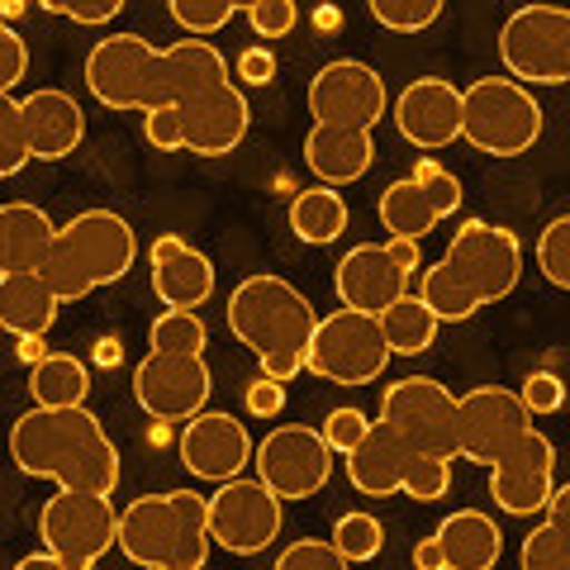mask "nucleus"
<instances>
[{"mask_svg":"<svg viewBox=\"0 0 570 570\" xmlns=\"http://www.w3.org/2000/svg\"><path fill=\"white\" fill-rule=\"evenodd\" d=\"M228 81V58L205 39L153 48L142 33H110L86 52V91L105 110H171Z\"/></svg>","mask_w":570,"mask_h":570,"instance_id":"1","label":"nucleus"},{"mask_svg":"<svg viewBox=\"0 0 570 570\" xmlns=\"http://www.w3.org/2000/svg\"><path fill=\"white\" fill-rule=\"evenodd\" d=\"M523 281V243L513 228L466 219L452 234L438 266L419 272V299L438 324H466L485 305H499Z\"/></svg>","mask_w":570,"mask_h":570,"instance_id":"2","label":"nucleus"},{"mask_svg":"<svg viewBox=\"0 0 570 570\" xmlns=\"http://www.w3.org/2000/svg\"><path fill=\"white\" fill-rule=\"evenodd\" d=\"M10 461L71 494H115L119 485V448L86 404L20 414L10 428Z\"/></svg>","mask_w":570,"mask_h":570,"instance_id":"3","label":"nucleus"},{"mask_svg":"<svg viewBox=\"0 0 570 570\" xmlns=\"http://www.w3.org/2000/svg\"><path fill=\"white\" fill-rule=\"evenodd\" d=\"M314 324H318V314L309 305V295L285 276L257 272V276L238 281L234 295H228V328L257 356L266 381L285 385L305 371Z\"/></svg>","mask_w":570,"mask_h":570,"instance_id":"4","label":"nucleus"},{"mask_svg":"<svg viewBox=\"0 0 570 570\" xmlns=\"http://www.w3.org/2000/svg\"><path fill=\"white\" fill-rule=\"evenodd\" d=\"M115 547L142 570H205L209 561V513L205 494L167 490L138 494L119 509Z\"/></svg>","mask_w":570,"mask_h":570,"instance_id":"5","label":"nucleus"},{"mask_svg":"<svg viewBox=\"0 0 570 570\" xmlns=\"http://www.w3.org/2000/svg\"><path fill=\"white\" fill-rule=\"evenodd\" d=\"M138 257V238L124 214L115 209H81L52 234V247L39 266V276L52 285L62 305H77L100 285H115L129 276Z\"/></svg>","mask_w":570,"mask_h":570,"instance_id":"6","label":"nucleus"},{"mask_svg":"<svg viewBox=\"0 0 570 570\" xmlns=\"http://www.w3.org/2000/svg\"><path fill=\"white\" fill-rule=\"evenodd\" d=\"M461 138L490 157H523L542 138V105L509 77H480L461 91Z\"/></svg>","mask_w":570,"mask_h":570,"instance_id":"7","label":"nucleus"},{"mask_svg":"<svg viewBox=\"0 0 570 570\" xmlns=\"http://www.w3.org/2000/svg\"><path fill=\"white\" fill-rule=\"evenodd\" d=\"M390 366V347L381 337V324L356 309H333L314 324L305 371L328 385H371Z\"/></svg>","mask_w":570,"mask_h":570,"instance_id":"8","label":"nucleus"},{"mask_svg":"<svg viewBox=\"0 0 570 570\" xmlns=\"http://www.w3.org/2000/svg\"><path fill=\"white\" fill-rule=\"evenodd\" d=\"M499 62L519 86H561L570 77V10L523 6L499 29Z\"/></svg>","mask_w":570,"mask_h":570,"instance_id":"9","label":"nucleus"},{"mask_svg":"<svg viewBox=\"0 0 570 570\" xmlns=\"http://www.w3.org/2000/svg\"><path fill=\"white\" fill-rule=\"evenodd\" d=\"M381 423L419 456H456V395L433 376L390 381L381 395Z\"/></svg>","mask_w":570,"mask_h":570,"instance_id":"10","label":"nucleus"},{"mask_svg":"<svg viewBox=\"0 0 570 570\" xmlns=\"http://www.w3.org/2000/svg\"><path fill=\"white\" fill-rule=\"evenodd\" d=\"M115 499L110 494H71L58 490L39 509V538L67 570H96V561L115 547Z\"/></svg>","mask_w":570,"mask_h":570,"instance_id":"11","label":"nucleus"},{"mask_svg":"<svg viewBox=\"0 0 570 570\" xmlns=\"http://www.w3.org/2000/svg\"><path fill=\"white\" fill-rule=\"evenodd\" d=\"M253 466H257V485H266L285 504V499L324 494V485L333 480V452L324 448L318 428L281 423L253 448Z\"/></svg>","mask_w":570,"mask_h":570,"instance_id":"12","label":"nucleus"},{"mask_svg":"<svg viewBox=\"0 0 570 570\" xmlns=\"http://www.w3.org/2000/svg\"><path fill=\"white\" fill-rule=\"evenodd\" d=\"M209 513V542L234 551V557H262L266 547L281 538V499L257 485V480H224L219 490L205 499Z\"/></svg>","mask_w":570,"mask_h":570,"instance_id":"13","label":"nucleus"},{"mask_svg":"<svg viewBox=\"0 0 570 570\" xmlns=\"http://www.w3.org/2000/svg\"><path fill=\"white\" fill-rule=\"evenodd\" d=\"M309 115L314 124H333V129H362L371 134L385 115V77L376 67L356 62V58H333L314 71L309 81Z\"/></svg>","mask_w":570,"mask_h":570,"instance_id":"14","label":"nucleus"},{"mask_svg":"<svg viewBox=\"0 0 570 570\" xmlns=\"http://www.w3.org/2000/svg\"><path fill=\"white\" fill-rule=\"evenodd\" d=\"M214 395V376L205 356H171V352H148L134 366V400L148 419L163 423H190L205 414Z\"/></svg>","mask_w":570,"mask_h":570,"instance_id":"15","label":"nucleus"},{"mask_svg":"<svg viewBox=\"0 0 570 570\" xmlns=\"http://www.w3.org/2000/svg\"><path fill=\"white\" fill-rule=\"evenodd\" d=\"M528 428L532 419L519 404V390L475 385L456 400V456L475 461V466H494Z\"/></svg>","mask_w":570,"mask_h":570,"instance_id":"16","label":"nucleus"},{"mask_svg":"<svg viewBox=\"0 0 570 570\" xmlns=\"http://www.w3.org/2000/svg\"><path fill=\"white\" fill-rule=\"evenodd\" d=\"M176 110V129H181V153L195 157H228L247 138V124H253V105H247L243 86L224 81L209 86V91L190 96Z\"/></svg>","mask_w":570,"mask_h":570,"instance_id":"17","label":"nucleus"},{"mask_svg":"<svg viewBox=\"0 0 570 570\" xmlns=\"http://www.w3.org/2000/svg\"><path fill=\"white\" fill-rule=\"evenodd\" d=\"M551 485H557V448H551V438H542L538 428H528V433L490 466L494 504L504 513H513V519L542 513Z\"/></svg>","mask_w":570,"mask_h":570,"instance_id":"18","label":"nucleus"},{"mask_svg":"<svg viewBox=\"0 0 570 570\" xmlns=\"http://www.w3.org/2000/svg\"><path fill=\"white\" fill-rule=\"evenodd\" d=\"M253 448L257 442L247 438L243 419L224 414V409H205V414L181 423V466L195 480H214V485L238 480L253 461Z\"/></svg>","mask_w":570,"mask_h":570,"instance_id":"19","label":"nucleus"},{"mask_svg":"<svg viewBox=\"0 0 570 570\" xmlns=\"http://www.w3.org/2000/svg\"><path fill=\"white\" fill-rule=\"evenodd\" d=\"M395 129L419 153H438L461 138V91L442 77L409 81L395 100Z\"/></svg>","mask_w":570,"mask_h":570,"instance_id":"20","label":"nucleus"},{"mask_svg":"<svg viewBox=\"0 0 570 570\" xmlns=\"http://www.w3.org/2000/svg\"><path fill=\"white\" fill-rule=\"evenodd\" d=\"M333 291L343 299V309L376 318L381 309L395 305L404 291H414V281L395 266V257L385 253V243H356L352 253H343V262L333 266Z\"/></svg>","mask_w":570,"mask_h":570,"instance_id":"21","label":"nucleus"},{"mask_svg":"<svg viewBox=\"0 0 570 570\" xmlns=\"http://www.w3.org/2000/svg\"><path fill=\"white\" fill-rule=\"evenodd\" d=\"M148 262H153V295L163 299L167 309L195 314L214 295V262L200 247H190L186 238H176V234L153 238Z\"/></svg>","mask_w":570,"mask_h":570,"instance_id":"22","label":"nucleus"},{"mask_svg":"<svg viewBox=\"0 0 570 570\" xmlns=\"http://www.w3.org/2000/svg\"><path fill=\"white\" fill-rule=\"evenodd\" d=\"M20 119H24L29 157H39V163H58V157L77 153L86 138V110L77 105V96L52 91V86L20 100Z\"/></svg>","mask_w":570,"mask_h":570,"instance_id":"23","label":"nucleus"},{"mask_svg":"<svg viewBox=\"0 0 570 570\" xmlns=\"http://www.w3.org/2000/svg\"><path fill=\"white\" fill-rule=\"evenodd\" d=\"M371 163H376V142H371V134H362V129L314 124L309 138H305V167L314 171V181L328 186V190L362 181L371 171Z\"/></svg>","mask_w":570,"mask_h":570,"instance_id":"24","label":"nucleus"},{"mask_svg":"<svg viewBox=\"0 0 570 570\" xmlns=\"http://www.w3.org/2000/svg\"><path fill=\"white\" fill-rule=\"evenodd\" d=\"M414 456H419V452H409L381 419H371L366 438L356 442V448H352L343 461H347L352 490H362V494H371V499H385V494H400L404 471H409V461H414Z\"/></svg>","mask_w":570,"mask_h":570,"instance_id":"25","label":"nucleus"},{"mask_svg":"<svg viewBox=\"0 0 570 570\" xmlns=\"http://www.w3.org/2000/svg\"><path fill=\"white\" fill-rule=\"evenodd\" d=\"M433 538L442 547V566L448 570H494L499 557H504V532H499V523L480 509L448 513Z\"/></svg>","mask_w":570,"mask_h":570,"instance_id":"26","label":"nucleus"},{"mask_svg":"<svg viewBox=\"0 0 570 570\" xmlns=\"http://www.w3.org/2000/svg\"><path fill=\"white\" fill-rule=\"evenodd\" d=\"M52 234H58V224L39 205H29V200L0 205V276L39 272L52 247Z\"/></svg>","mask_w":570,"mask_h":570,"instance_id":"27","label":"nucleus"},{"mask_svg":"<svg viewBox=\"0 0 570 570\" xmlns=\"http://www.w3.org/2000/svg\"><path fill=\"white\" fill-rule=\"evenodd\" d=\"M62 299L52 295V285L39 272H14L0 276V328L14 337H43L58 324Z\"/></svg>","mask_w":570,"mask_h":570,"instance_id":"28","label":"nucleus"},{"mask_svg":"<svg viewBox=\"0 0 570 570\" xmlns=\"http://www.w3.org/2000/svg\"><path fill=\"white\" fill-rule=\"evenodd\" d=\"M29 395L33 409H77L91 395V371L71 352H48L43 362L29 366Z\"/></svg>","mask_w":570,"mask_h":570,"instance_id":"29","label":"nucleus"},{"mask_svg":"<svg viewBox=\"0 0 570 570\" xmlns=\"http://www.w3.org/2000/svg\"><path fill=\"white\" fill-rule=\"evenodd\" d=\"M347 200L337 190L328 186H314V190H299L295 200H291V234L299 243H314V247H328L343 238V228H347Z\"/></svg>","mask_w":570,"mask_h":570,"instance_id":"30","label":"nucleus"},{"mask_svg":"<svg viewBox=\"0 0 570 570\" xmlns=\"http://www.w3.org/2000/svg\"><path fill=\"white\" fill-rule=\"evenodd\" d=\"M376 324H381V337H385L390 356H419V352H428L438 343V328H442L414 291H404L395 305L381 309Z\"/></svg>","mask_w":570,"mask_h":570,"instance_id":"31","label":"nucleus"},{"mask_svg":"<svg viewBox=\"0 0 570 570\" xmlns=\"http://www.w3.org/2000/svg\"><path fill=\"white\" fill-rule=\"evenodd\" d=\"M381 224L390 228V238H409V243H423L428 234H433V228L442 224L438 214H433V205L423 200V190L409 181H390L385 190H381Z\"/></svg>","mask_w":570,"mask_h":570,"instance_id":"32","label":"nucleus"},{"mask_svg":"<svg viewBox=\"0 0 570 570\" xmlns=\"http://www.w3.org/2000/svg\"><path fill=\"white\" fill-rule=\"evenodd\" d=\"M209 343V328L200 314L190 309H167L153 318L148 328V352H171V356H205Z\"/></svg>","mask_w":570,"mask_h":570,"instance_id":"33","label":"nucleus"},{"mask_svg":"<svg viewBox=\"0 0 570 570\" xmlns=\"http://www.w3.org/2000/svg\"><path fill=\"white\" fill-rule=\"evenodd\" d=\"M333 547L347 566L376 561L385 547V528H381V519H371V513H343V519L333 523Z\"/></svg>","mask_w":570,"mask_h":570,"instance_id":"34","label":"nucleus"},{"mask_svg":"<svg viewBox=\"0 0 570 570\" xmlns=\"http://www.w3.org/2000/svg\"><path fill=\"white\" fill-rule=\"evenodd\" d=\"M171 20L181 24L190 39L209 43L214 33L238 20V6H234V0H171Z\"/></svg>","mask_w":570,"mask_h":570,"instance_id":"35","label":"nucleus"},{"mask_svg":"<svg viewBox=\"0 0 570 570\" xmlns=\"http://www.w3.org/2000/svg\"><path fill=\"white\" fill-rule=\"evenodd\" d=\"M371 20L390 33H423L442 20L438 0H371Z\"/></svg>","mask_w":570,"mask_h":570,"instance_id":"36","label":"nucleus"},{"mask_svg":"<svg viewBox=\"0 0 570 570\" xmlns=\"http://www.w3.org/2000/svg\"><path fill=\"white\" fill-rule=\"evenodd\" d=\"M538 266L547 285H557V291H570V214H557L542 238H538Z\"/></svg>","mask_w":570,"mask_h":570,"instance_id":"37","label":"nucleus"},{"mask_svg":"<svg viewBox=\"0 0 570 570\" xmlns=\"http://www.w3.org/2000/svg\"><path fill=\"white\" fill-rule=\"evenodd\" d=\"M33 163L29 142H24V119H20V100L0 96V181L6 176H20Z\"/></svg>","mask_w":570,"mask_h":570,"instance_id":"38","label":"nucleus"},{"mask_svg":"<svg viewBox=\"0 0 570 570\" xmlns=\"http://www.w3.org/2000/svg\"><path fill=\"white\" fill-rule=\"evenodd\" d=\"M419 190H423V200L433 205L438 219H448V214L461 209V181H456V171H448L442 163H433V157H423V163L414 167V176H409Z\"/></svg>","mask_w":570,"mask_h":570,"instance_id":"39","label":"nucleus"},{"mask_svg":"<svg viewBox=\"0 0 570 570\" xmlns=\"http://www.w3.org/2000/svg\"><path fill=\"white\" fill-rule=\"evenodd\" d=\"M523 570H570V547H566V523H542L528 532L523 542Z\"/></svg>","mask_w":570,"mask_h":570,"instance_id":"40","label":"nucleus"},{"mask_svg":"<svg viewBox=\"0 0 570 570\" xmlns=\"http://www.w3.org/2000/svg\"><path fill=\"white\" fill-rule=\"evenodd\" d=\"M448 490H452V461H438V456H414L409 461L400 494L419 499V504H433V499H442Z\"/></svg>","mask_w":570,"mask_h":570,"instance_id":"41","label":"nucleus"},{"mask_svg":"<svg viewBox=\"0 0 570 570\" xmlns=\"http://www.w3.org/2000/svg\"><path fill=\"white\" fill-rule=\"evenodd\" d=\"M272 570H352V566L337 557V547H333V542L299 538V542H291V547L281 551Z\"/></svg>","mask_w":570,"mask_h":570,"instance_id":"42","label":"nucleus"},{"mask_svg":"<svg viewBox=\"0 0 570 570\" xmlns=\"http://www.w3.org/2000/svg\"><path fill=\"white\" fill-rule=\"evenodd\" d=\"M238 14H247L257 39H285V33L299 24V10L291 0H253V6H243Z\"/></svg>","mask_w":570,"mask_h":570,"instance_id":"43","label":"nucleus"},{"mask_svg":"<svg viewBox=\"0 0 570 570\" xmlns=\"http://www.w3.org/2000/svg\"><path fill=\"white\" fill-rule=\"evenodd\" d=\"M366 428H371V419L362 414V409H333V414L324 419V428H318V438H324V448L333 456H347L356 442L366 438Z\"/></svg>","mask_w":570,"mask_h":570,"instance_id":"44","label":"nucleus"},{"mask_svg":"<svg viewBox=\"0 0 570 570\" xmlns=\"http://www.w3.org/2000/svg\"><path fill=\"white\" fill-rule=\"evenodd\" d=\"M24 77H29V48L20 39V29L0 20V96H10Z\"/></svg>","mask_w":570,"mask_h":570,"instance_id":"45","label":"nucleus"},{"mask_svg":"<svg viewBox=\"0 0 570 570\" xmlns=\"http://www.w3.org/2000/svg\"><path fill=\"white\" fill-rule=\"evenodd\" d=\"M561 400H566V385H561V376H551V371H532V376L523 381V390H519V404L528 409V419L532 414H557Z\"/></svg>","mask_w":570,"mask_h":570,"instance_id":"46","label":"nucleus"},{"mask_svg":"<svg viewBox=\"0 0 570 570\" xmlns=\"http://www.w3.org/2000/svg\"><path fill=\"white\" fill-rule=\"evenodd\" d=\"M234 71H238L243 86H272V81H276V58H272V48H266V43L243 48L238 62H234Z\"/></svg>","mask_w":570,"mask_h":570,"instance_id":"47","label":"nucleus"},{"mask_svg":"<svg viewBox=\"0 0 570 570\" xmlns=\"http://www.w3.org/2000/svg\"><path fill=\"white\" fill-rule=\"evenodd\" d=\"M39 10L58 14V20H71V24H110L115 14L124 10V0H100V6H52V0H43Z\"/></svg>","mask_w":570,"mask_h":570,"instance_id":"48","label":"nucleus"},{"mask_svg":"<svg viewBox=\"0 0 570 570\" xmlns=\"http://www.w3.org/2000/svg\"><path fill=\"white\" fill-rule=\"evenodd\" d=\"M243 404H247V414L253 419H276L281 409H285V385L281 381H253L247 385V395H243Z\"/></svg>","mask_w":570,"mask_h":570,"instance_id":"49","label":"nucleus"},{"mask_svg":"<svg viewBox=\"0 0 570 570\" xmlns=\"http://www.w3.org/2000/svg\"><path fill=\"white\" fill-rule=\"evenodd\" d=\"M142 138L157 153H181V129H176V110H153L142 115Z\"/></svg>","mask_w":570,"mask_h":570,"instance_id":"50","label":"nucleus"},{"mask_svg":"<svg viewBox=\"0 0 570 570\" xmlns=\"http://www.w3.org/2000/svg\"><path fill=\"white\" fill-rule=\"evenodd\" d=\"M385 253L395 257V266H400V272H404L409 281L419 276V266H423V253H419V243H409V238H390V243H385Z\"/></svg>","mask_w":570,"mask_h":570,"instance_id":"51","label":"nucleus"},{"mask_svg":"<svg viewBox=\"0 0 570 570\" xmlns=\"http://www.w3.org/2000/svg\"><path fill=\"white\" fill-rule=\"evenodd\" d=\"M414 566H419V570H448V566H442V547H438V538L414 542Z\"/></svg>","mask_w":570,"mask_h":570,"instance_id":"52","label":"nucleus"},{"mask_svg":"<svg viewBox=\"0 0 570 570\" xmlns=\"http://www.w3.org/2000/svg\"><path fill=\"white\" fill-rule=\"evenodd\" d=\"M14 570H67V566H62L58 557H52V551H33V557H24Z\"/></svg>","mask_w":570,"mask_h":570,"instance_id":"53","label":"nucleus"},{"mask_svg":"<svg viewBox=\"0 0 570 570\" xmlns=\"http://www.w3.org/2000/svg\"><path fill=\"white\" fill-rule=\"evenodd\" d=\"M20 343H24L20 352L29 356V362H43V356H48V352H43V337H20Z\"/></svg>","mask_w":570,"mask_h":570,"instance_id":"54","label":"nucleus"},{"mask_svg":"<svg viewBox=\"0 0 570 570\" xmlns=\"http://www.w3.org/2000/svg\"><path fill=\"white\" fill-rule=\"evenodd\" d=\"M314 24H318V29H337V24H343V14H337V10H318Z\"/></svg>","mask_w":570,"mask_h":570,"instance_id":"55","label":"nucleus"},{"mask_svg":"<svg viewBox=\"0 0 570 570\" xmlns=\"http://www.w3.org/2000/svg\"><path fill=\"white\" fill-rule=\"evenodd\" d=\"M100 362H119V337H105L100 343Z\"/></svg>","mask_w":570,"mask_h":570,"instance_id":"56","label":"nucleus"}]
</instances>
